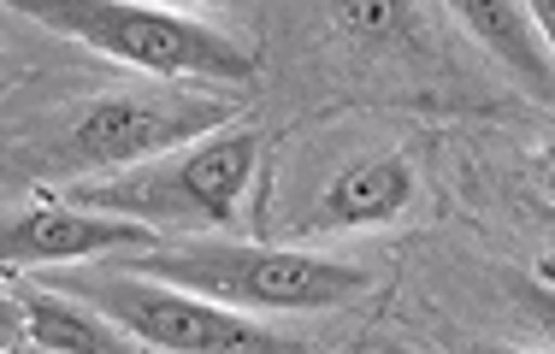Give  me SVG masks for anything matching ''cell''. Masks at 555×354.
I'll return each mask as SVG.
<instances>
[{
  "label": "cell",
  "instance_id": "14",
  "mask_svg": "<svg viewBox=\"0 0 555 354\" xmlns=\"http://www.w3.org/2000/svg\"><path fill=\"white\" fill-rule=\"evenodd\" d=\"M544 284H555V260H550V266H544Z\"/></svg>",
  "mask_w": 555,
  "mask_h": 354
},
{
  "label": "cell",
  "instance_id": "2",
  "mask_svg": "<svg viewBox=\"0 0 555 354\" xmlns=\"http://www.w3.org/2000/svg\"><path fill=\"white\" fill-rule=\"evenodd\" d=\"M137 272L178 290H195L236 313H332L366 290V272L349 260L301 254L260 242H166L137 260Z\"/></svg>",
  "mask_w": 555,
  "mask_h": 354
},
{
  "label": "cell",
  "instance_id": "6",
  "mask_svg": "<svg viewBox=\"0 0 555 354\" xmlns=\"http://www.w3.org/2000/svg\"><path fill=\"white\" fill-rule=\"evenodd\" d=\"M166 231L137 225L118 213H89L72 201H36L18 207L0 231V260L7 266H54V260H95V254H154Z\"/></svg>",
  "mask_w": 555,
  "mask_h": 354
},
{
  "label": "cell",
  "instance_id": "12",
  "mask_svg": "<svg viewBox=\"0 0 555 354\" xmlns=\"http://www.w3.org/2000/svg\"><path fill=\"white\" fill-rule=\"evenodd\" d=\"M532 24H538V36H544V48L555 60V0H532Z\"/></svg>",
  "mask_w": 555,
  "mask_h": 354
},
{
  "label": "cell",
  "instance_id": "11",
  "mask_svg": "<svg viewBox=\"0 0 555 354\" xmlns=\"http://www.w3.org/2000/svg\"><path fill=\"white\" fill-rule=\"evenodd\" d=\"M526 313L544 325V337L555 343V284H538V290H526Z\"/></svg>",
  "mask_w": 555,
  "mask_h": 354
},
{
  "label": "cell",
  "instance_id": "10",
  "mask_svg": "<svg viewBox=\"0 0 555 354\" xmlns=\"http://www.w3.org/2000/svg\"><path fill=\"white\" fill-rule=\"evenodd\" d=\"M337 18L354 24V30H385V24L408 18V12L402 6H361V0H354V6H337Z\"/></svg>",
  "mask_w": 555,
  "mask_h": 354
},
{
  "label": "cell",
  "instance_id": "7",
  "mask_svg": "<svg viewBox=\"0 0 555 354\" xmlns=\"http://www.w3.org/2000/svg\"><path fill=\"white\" fill-rule=\"evenodd\" d=\"M414 201V172L396 154H378V160H354L332 178V189L320 195V225L332 231H366V225H390V219L408 213Z\"/></svg>",
  "mask_w": 555,
  "mask_h": 354
},
{
  "label": "cell",
  "instance_id": "8",
  "mask_svg": "<svg viewBox=\"0 0 555 354\" xmlns=\"http://www.w3.org/2000/svg\"><path fill=\"white\" fill-rule=\"evenodd\" d=\"M455 12L502 65H514V77H520L538 101H555V60H550L544 36H538V24H532V6H514V0H461Z\"/></svg>",
  "mask_w": 555,
  "mask_h": 354
},
{
  "label": "cell",
  "instance_id": "4",
  "mask_svg": "<svg viewBox=\"0 0 555 354\" xmlns=\"http://www.w3.org/2000/svg\"><path fill=\"white\" fill-rule=\"evenodd\" d=\"M231 101L202 95V89H118V95L89 101L72 118V130L60 136L54 166H130L166 160V154L190 148V142L231 130Z\"/></svg>",
  "mask_w": 555,
  "mask_h": 354
},
{
  "label": "cell",
  "instance_id": "5",
  "mask_svg": "<svg viewBox=\"0 0 555 354\" xmlns=\"http://www.w3.org/2000/svg\"><path fill=\"white\" fill-rule=\"evenodd\" d=\"M83 307H95L101 319H113L125 337L154 343L166 354H289L284 337H272L267 325H255L248 313L219 307V301L178 290V284H160V278H149V272L89 284Z\"/></svg>",
  "mask_w": 555,
  "mask_h": 354
},
{
  "label": "cell",
  "instance_id": "1",
  "mask_svg": "<svg viewBox=\"0 0 555 354\" xmlns=\"http://www.w3.org/2000/svg\"><path fill=\"white\" fill-rule=\"evenodd\" d=\"M18 12L160 83H255V54L190 12L142 6V0H18Z\"/></svg>",
  "mask_w": 555,
  "mask_h": 354
},
{
  "label": "cell",
  "instance_id": "13",
  "mask_svg": "<svg viewBox=\"0 0 555 354\" xmlns=\"http://www.w3.org/2000/svg\"><path fill=\"white\" fill-rule=\"evenodd\" d=\"M544 183H550V201H555V142H550V154H544Z\"/></svg>",
  "mask_w": 555,
  "mask_h": 354
},
{
  "label": "cell",
  "instance_id": "9",
  "mask_svg": "<svg viewBox=\"0 0 555 354\" xmlns=\"http://www.w3.org/2000/svg\"><path fill=\"white\" fill-rule=\"evenodd\" d=\"M24 337L42 354H130V337L113 319H101L95 307H72L60 296H24L18 301Z\"/></svg>",
  "mask_w": 555,
  "mask_h": 354
},
{
  "label": "cell",
  "instance_id": "3",
  "mask_svg": "<svg viewBox=\"0 0 555 354\" xmlns=\"http://www.w3.org/2000/svg\"><path fill=\"white\" fill-rule=\"evenodd\" d=\"M260 148H267V136L255 124H231V130H214V136L190 142V148L166 154L154 166H137L130 178L77 183L72 207L118 213V219H137V225H154V231L231 225L243 189L255 183Z\"/></svg>",
  "mask_w": 555,
  "mask_h": 354
}]
</instances>
